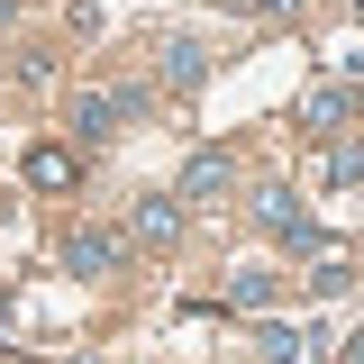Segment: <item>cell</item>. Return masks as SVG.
Wrapping results in <instances>:
<instances>
[{
    "label": "cell",
    "mask_w": 364,
    "mask_h": 364,
    "mask_svg": "<svg viewBox=\"0 0 364 364\" xmlns=\"http://www.w3.org/2000/svg\"><path fill=\"white\" fill-rule=\"evenodd\" d=\"M301 119H310V128H337V119H346V91H310V109H301Z\"/></svg>",
    "instance_id": "cell-3"
},
{
    "label": "cell",
    "mask_w": 364,
    "mask_h": 364,
    "mask_svg": "<svg viewBox=\"0 0 364 364\" xmlns=\"http://www.w3.org/2000/svg\"><path fill=\"white\" fill-rule=\"evenodd\" d=\"M109 255H119L109 237H73V273H100V264H109Z\"/></svg>",
    "instance_id": "cell-5"
},
{
    "label": "cell",
    "mask_w": 364,
    "mask_h": 364,
    "mask_svg": "<svg viewBox=\"0 0 364 364\" xmlns=\"http://www.w3.org/2000/svg\"><path fill=\"white\" fill-rule=\"evenodd\" d=\"M219 182H228V155H200V164L182 173V191H219Z\"/></svg>",
    "instance_id": "cell-6"
},
{
    "label": "cell",
    "mask_w": 364,
    "mask_h": 364,
    "mask_svg": "<svg viewBox=\"0 0 364 364\" xmlns=\"http://www.w3.org/2000/svg\"><path fill=\"white\" fill-rule=\"evenodd\" d=\"M136 237H146V246H164V237H173V210H164V200H146V210H136Z\"/></svg>",
    "instance_id": "cell-4"
},
{
    "label": "cell",
    "mask_w": 364,
    "mask_h": 364,
    "mask_svg": "<svg viewBox=\"0 0 364 364\" xmlns=\"http://www.w3.org/2000/svg\"><path fill=\"white\" fill-rule=\"evenodd\" d=\"M136 109H146L136 91H91V100H82V128H91V136H109L119 119H136Z\"/></svg>",
    "instance_id": "cell-1"
},
{
    "label": "cell",
    "mask_w": 364,
    "mask_h": 364,
    "mask_svg": "<svg viewBox=\"0 0 364 364\" xmlns=\"http://www.w3.org/2000/svg\"><path fill=\"white\" fill-rule=\"evenodd\" d=\"M164 73L173 82H200V46H164Z\"/></svg>",
    "instance_id": "cell-7"
},
{
    "label": "cell",
    "mask_w": 364,
    "mask_h": 364,
    "mask_svg": "<svg viewBox=\"0 0 364 364\" xmlns=\"http://www.w3.org/2000/svg\"><path fill=\"white\" fill-rule=\"evenodd\" d=\"M28 182H37V191H73V155H64V146H37V155H28Z\"/></svg>",
    "instance_id": "cell-2"
}]
</instances>
